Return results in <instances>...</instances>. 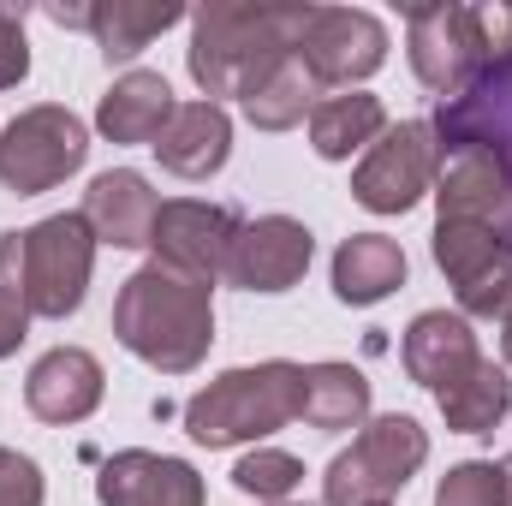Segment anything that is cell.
<instances>
[{
    "instance_id": "6da1fadb",
    "label": "cell",
    "mask_w": 512,
    "mask_h": 506,
    "mask_svg": "<svg viewBox=\"0 0 512 506\" xmlns=\"http://www.w3.org/2000/svg\"><path fill=\"white\" fill-rule=\"evenodd\" d=\"M310 24V6H274V0H209L191 12V78L203 102L221 108V96H251L256 84L298 54Z\"/></svg>"
},
{
    "instance_id": "7a4b0ae2",
    "label": "cell",
    "mask_w": 512,
    "mask_h": 506,
    "mask_svg": "<svg viewBox=\"0 0 512 506\" xmlns=\"http://www.w3.org/2000/svg\"><path fill=\"white\" fill-rule=\"evenodd\" d=\"M114 334L161 376H191L215 346V286L167 262H143L114 298Z\"/></svg>"
},
{
    "instance_id": "3957f363",
    "label": "cell",
    "mask_w": 512,
    "mask_h": 506,
    "mask_svg": "<svg viewBox=\"0 0 512 506\" xmlns=\"http://www.w3.org/2000/svg\"><path fill=\"white\" fill-rule=\"evenodd\" d=\"M96 268V233L84 215H48L24 233H0V286L48 322H66Z\"/></svg>"
},
{
    "instance_id": "277c9868",
    "label": "cell",
    "mask_w": 512,
    "mask_h": 506,
    "mask_svg": "<svg viewBox=\"0 0 512 506\" xmlns=\"http://www.w3.org/2000/svg\"><path fill=\"white\" fill-rule=\"evenodd\" d=\"M304 405V364L268 358L251 370H227L209 387H197L185 399V435L197 447H239V441H262L286 423H298Z\"/></svg>"
},
{
    "instance_id": "5b68a950",
    "label": "cell",
    "mask_w": 512,
    "mask_h": 506,
    "mask_svg": "<svg viewBox=\"0 0 512 506\" xmlns=\"http://www.w3.org/2000/svg\"><path fill=\"white\" fill-rule=\"evenodd\" d=\"M429 459V429L405 411H387V417H370L364 435L328 465L322 477V506H382L393 501L417 465Z\"/></svg>"
},
{
    "instance_id": "8992f818",
    "label": "cell",
    "mask_w": 512,
    "mask_h": 506,
    "mask_svg": "<svg viewBox=\"0 0 512 506\" xmlns=\"http://www.w3.org/2000/svg\"><path fill=\"white\" fill-rule=\"evenodd\" d=\"M405 42H411V66L417 78L453 108L471 102L489 72V36H483V6H417L405 18Z\"/></svg>"
},
{
    "instance_id": "52a82bcc",
    "label": "cell",
    "mask_w": 512,
    "mask_h": 506,
    "mask_svg": "<svg viewBox=\"0 0 512 506\" xmlns=\"http://www.w3.org/2000/svg\"><path fill=\"white\" fill-rule=\"evenodd\" d=\"M84 155H90V131L72 108H60V102L24 108L0 131V185L12 197H42L60 179H72L84 167Z\"/></svg>"
},
{
    "instance_id": "ba28073f",
    "label": "cell",
    "mask_w": 512,
    "mask_h": 506,
    "mask_svg": "<svg viewBox=\"0 0 512 506\" xmlns=\"http://www.w3.org/2000/svg\"><path fill=\"white\" fill-rule=\"evenodd\" d=\"M435 221L489 227V233L512 239V161L495 149V137H453V143H441Z\"/></svg>"
},
{
    "instance_id": "9c48e42d",
    "label": "cell",
    "mask_w": 512,
    "mask_h": 506,
    "mask_svg": "<svg viewBox=\"0 0 512 506\" xmlns=\"http://www.w3.org/2000/svg\"><path fill=\"white\" fill-rule=\"evenodd\" d=\"M441 173V137L429 120H405L376 137V149L352 173V197L376 215H405L423 191H435Z\"/></svg>"
},
{
    "instance_id": "30bf717a",
    "label": "cell",
    "mask_w": 512,
    "mask_h": 506,
    "mask_svg": "<svg viewBox=\"0 0 512 506\" xmlns=\"http://www.w3.org/2000/svg\"><path fill=\"white\" fill-rule=\"evenodd\" d=\"M298 60L310 66L316 84H364L370 72H382L387 30L376 12H358V6H310Z\"/></svg>"
},
{
    "instance_id": "8fae6325",
    "label": "cell",
    "mask_w": 512,
    "mask_h": 506,
    "mask_svg": "<svg viewBox=\"0 0 512 506\" xmlns=\"http://www.w3.org/2000/svg\"><path fill=\"white\" fill-rule=\"evenodd\" d=\"M239 215L227 203H197V197H179V203H161L155 215V262L179 268V274H197V280H221L227 274V256H233V239H239Z\"/></svg>"
},
{
    "instance_id": "7c38bea8",
    "label": "cell",
    "mask_w": 512,
    "mask_h": 506,
    "mask_svg": "<svg viewBox=\"0 0 512 506\" xmlns=\"http://www.w3.org/2000/svg\"><path fill=\"white\" fill-rule=\"evenodd\" d=\"M316 256V239L304 221L292 215H262V221H245L239 239H233V256H227V280L245 286V292H292L304 280Z\"/></svg>"
},
{
    "instance_id": "4fadbf2b",
    "label": "cell",
    "mask_w": 512,
    "mask_h": 506,
    "mask_svg": "<svg viewBox=\"0 0 512 506\" xmlns=\"http://www.w3.org/2000/svg\"><path fill=\"white\" fill-rule=\"evenodd\" d=\"M96 501L102 506H203V477L185 459H173V453L126 447V453H114L102 465Z\"/></svg>"
},
{
    "instance_id": "5bb4252c",
    "label": "cell",
    "mask_w": 512,
    "mask_h": 506,
    "mask_svg": "<svg viewBox=\"0 0 512 506\" xmlns=\"http://www.w3.org/2000/svg\"><path fill=\"white\" fill-rule=\"evenodd\" d=\"M102 364L84 352V346H54V352H42L36 364H30V376H24V405H30V417H42V423H84L96 405H102Z\"/></svg>"
},
{
    "instance_id": "9a60e30c",
    "label": "cell",
    "mask_w": 512,
    "mask_h": 506,
    "mask_svg": "<svg viewBox=\"0 0 512 506\" xmlns=\"http://www.w3.org/2000/svg\"><path fill=\"white\" fill-rule=\"evenodd\" d=\"M96 233V245H114V251H137L149 245L155 233V215H161V197L149 191L143 173L114 167V173H96L90 191H84V209H78Z\"/></svg>"
},
{
    "instance_id": "2e32d148",
    "label": "cell",
    "mask_w": 512,
    "mask_h": 506,
    "mask_svg": "<svg viewBox=\"0 0 512 506\" xmlns=\"http://www.w3.org/2000/svg\"><path fill=\"white\" fill-rule=\"evenodd\" d=\"M399 358H405V376L417 381V387H429V393H447L453 381L471 376V364H477L483 352H477V334H471V322H465V316L423 310V316L405 328V346H399Z\"/></svg>"
},
{
    "instance_id": "e0dca14e",
    "label": "cell",
    "mask_w": 512,
    "mask_h": 506,
    "mask_svg": "<svg viewBox=\"0 0 512 506\" xmlns=\"http://www.w3.org/2000/svg\"><path fill=\"white\" fill-rule=\"evenodd\" d=\"M155 155H161V167L179 173V179H209V173H221L227 155H233V120H227V108H215V102H179L173 120L155 137Z\"/></svg>"
},
{
    "instance_id": "ac0fdd59",
    "label": "cell",
    "mask_w": 512,
    "mask_h": 506,
    "mask_svg": "<svg viewBox=\"0 0 512 506\" xmlns=\"http://www.w3.org/2000/svg\"><path fill=\"white\" fill-rule=\"evenodd\" d=\"M173 108H179V102H173L167 78L131 66L126 78L108 84V96H102V108H96V126H102L108 143H149V149H155L161 126L173 120Z\"/></svg>"
},
{
    "instance_id": "d6986e66",
    "label": "cell",
    "mask_w": 512,
    "mask_h": 506,
    "mask_svg": "<svg viewBox=\"0 0 512 506\" xmlns=\"http://www.w3.org/2000/svg\"><path fill=\"white\" fill-rule=\"evenodd\" d=\"M405 286V251L387 233H352L334 251V298L340 304H382L387 292Z\"/></svg>"
},
{
    "instance_id": "ffe728a7",
    "label": "cell",
    "mask_w": 512,
    "mask_h": 506,
    "mask_svg": "<svg viewBox=\"0 0 512 506\" xmlns=\"http://www.w3.org/2000/svg\"><path fill=\"white\" fill-rule=\"evenodd\" d=\"M179 18H185V6H173V0H161V6L155 0H102V6H90V36L108 54V66H126Z\"/></svg>"
},
{
    "instance_id": "44dd1931",
    "label": "cell",
    "mask_w": 512,
    "mask_h": 506,
    "mask_svg": "<svg viewBox=\"0 0 512 506\" xmlns=\"http://www.w3.org/2000/svg\"><path fill=\"white\" fill-rule=\"evenodd\" d=\"M298 417L310 429H328V435L364 429V417H370V381H364V370H352V364H310L304 370Z\"/></svg>"
},
{
    "instance_id": "7402d4cb",
    "label": "cell",
    "mask_w": 512,
    "mask_h": 506,
    "mask_svg": "<svg viewBox=\"0 0 512 506\" xmlns=\"http://www.w3.org/2000/svg\"><path fill=\"white\" fill-rule=\"evenodd\" d=\"M382 131H387V108H382V96H370V90L328 96V102H316V114H310V143H316L322 161H346V155H358L364 143H376Z\"/></svg>"
},
{
    "instance_id": "603a6c76",
    "label": "cell",
    "mask_w": 512,
    "mask_h": 506,
    "mask_svg": "<svg viewBox=\"0 0 512 506\" xmlns=\"http://www.w3.org/2000/svg\"><path fill=\"white\" fill-rule=\"evenodd\" d=\"M435 399H441V417H447L453 435H489V429L512 411V381L495 358H477L471 376L453 381V387L435 393Z\"/></svg>"
},
{
    "instance_id": "cb8c5ba5",
    "label": "cell",
    "mask_w": 512,
    "mask_h": 506,
    "mask_svg": "<svg viewBox=\"0 0 512 506\" xmlns=\"http://www.w3.org/2000/svg\"><path fill=\"white\" fill-rule=\"evenodd\" d=\"M316 96H322V84L310 78V66L298 54H286L251 96H245V120L256 131H292L304 114H316Z\"/></svg>"
},
{
    "instance_id": "d4e9b609",
    "label": "cell",
    "mask_w": 512,
    "mask_h": 506,
    "mask_svg": "<svg viewBox=\"0 0 512 506\" xmlns=\"http://www.w3.org/2000/svg\"><path fill=\"white\" fill-rule=\"evenodd\" d=\"M512 239L501 233H489V227H459V221H435V262H441V274L453 280V292L465 286V280H477L495 256L507 251Z\"/></svg>"
},
{
    "instance_id": "484cf974",
    "label": "cell",
    "mask_w": 512,
    "mask_h": 506,
    "mask_svg": "<svg viewBox=\"0 0 512 506\" xmlns=\"http://www.w3.org/2000/svg\"><path fill=\"white\" fill-rule=\"evenodd\" d=\"M233 483H239L245 495H256V506L286 501V495L304 483V465H298L292 453H280V447H256V453H245V459L233 465Z\"/></svg>"
},
{
    "instance_id": "4316f807",
    "label": "cell",
    "mask_w": 512,
    "mask_h": 506,
    "mask_svg": "<svg viewBox=\"0 0 512 506\" xmlns=\"http://www.w3.org/2000/svg\"><path fill=\"white\" fill-rule=\"evenodd\" d=\"M435 506H507L501 489V459H471V465H453L435 489Z\"/></svg>"
},
{
    "instance_id": "83f0119b",
    "label": "cell",
    "mask_w": 512,
    "mask_h": 506,
    "mask_svg": "<svg viewBox=\"0 0 512 506\" xmlns=\"http://www.w3.org/2000/svg\"><path fill=\"white\" fill-rule=\"evenodd\" d=\"M459 310H465V316H507L512 310V245L495 256L477 280L459 286Z\"/></svg>"
},
{
    "instance_id": "f1b7e54d",
    "label": "cell",
    "mask_w": 512,
    "mask_h": 506,
    "mask_svg": "<svg viewBox=\"0 0 512 506\" xmlns=\"http://www.w3.org/2000/svg\"><path fill=\"white\" fill-rule=\"evenodd\" d=\"M0 506H42V471L36 459L0 447Z\"/></svg>"
},
{
    "instance_id": "f546056e",
    "label": "cell",
    "mask_w": 512,
    "mask_h": 506,
    "mask_svg": "<svg viewBox=\"0 0 512 506\" xmlns=\"http://www.w3.org/2000/svg\"><path fill=\"white\" fill-rule=\"evenodd\" d=\"M24 72H30V42H24V12H12V6H0V90H12V84H24Z\"/></svg>"
},
{
    "instance_id": "4dcf8cb0",
    "label": "cell",
    "mask_w": 512,
    "mask_h": 506,
    "mask_svg": "<svg viewBox=\"0 0 512 506\" xmlns=\"http://www.w3.org/2000/svg\"><path fill=\"white\" fill-rule=\"evenodd\" d=\"M24 334H30V310L0 286V358H12V352L24 346Z\"/></svg>"
},
{
    "instance_id": "1f68e13d",
    "label": "cell",
    "mask_w": 512,
    "mask_h": 506,
    "mask_svg": "<svg viewBox=\"0 0 512 506\" xmlns=\"http://www.w3.org/2000/svg\"><path fill=\"white\" fill-rule=\"evenodd\" d=\"M501 352H507V364H512V310L501 316Z\"/></svg>"
},
{
    "instance_id": "d6a6232c",
    "label": "cell",
    "mask_w": 512,
    "mask_h": 506,
    "mask_svg": "<svg viewBox=\"0 0 512 506\" xmlns=\"http://www.w3.org/2000/svg\"><path fill=\"white\" fill-rule=\"evenodd\" d=\"M501 489H507V506H512V453L501 459Z\"/></svg>"
},
{
    "instance_id": "836d02e7",
    "label": "cell",
    "mask_w": 512,
    "mask_h": 506,
    "mask_svg": "<svg viewBox=\"0 0 512 506\" xmlns=\"http://www.w3.org/2000/svg\"><path fill=\"white\" fill-rule=\"evenodd\" d=\"M262 506H298V501H262Z\"/></svg>"
},
{
    "instance_id": "e575fe53",
    "label": "cell",
    "mask_w": 512,
    "mask_h": 506,
    "mask_svg": "<svg viewBox=\"0 0 512 506\" xmlns=\"http://www.w3.org/2000/svg\"><path fill=\"white\" fill-rule=\"evenodd\" d=\"M382 506H393V501H382Z\"/></svg>"
}]
</instances>
